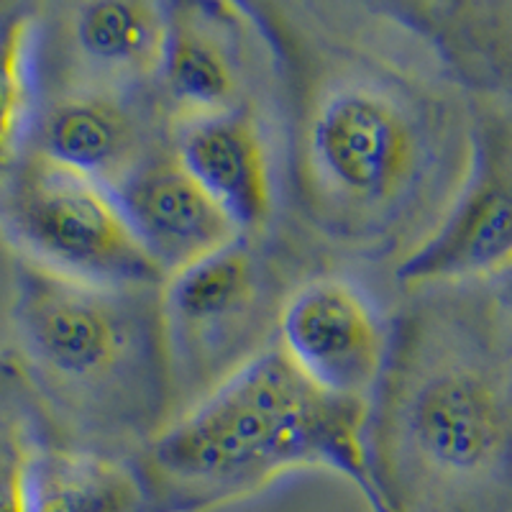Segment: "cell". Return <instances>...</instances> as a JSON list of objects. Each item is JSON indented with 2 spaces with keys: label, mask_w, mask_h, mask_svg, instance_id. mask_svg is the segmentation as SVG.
I'll return each mask as SVG.
<instances>
[{
  "label": "cell",
  "mask_w": 512,
  "mask_h": 512,
  "mask_svg": "<svg viewBox=\"0 0 512 512\" xmlns=\"http://www.w3.org/2000/svg\"><path fill=\"white\" fill-rule=\"evenodd\" d=\"M0 236L13 256L88 285L164 287L111 187L34 152L0 175Z\"/></svg>",
  "instance_id": "cell-6"
},
{
  "label": "cell",
  "mask_w": 512,
  "mask_h": 512,
  "mask_svg": "<svg viewBox=\"0 0 512 512\" xmlns=\"http://www.w3.org/2000/svg\"><path fill=\"white\" fill-rule=\"evenodd\" d=\"M29 512H149L134 459L77 446L44 410L31 459Z\"/></svg>",
  "instance_id": "cell-15"
},
{
  "label": "cell",
  "mask_w": 512,
  "mask_h": 512,
  "mask_svg": "<svg viewBox=\"0 0 512 512\" xmlns=\"http://www.w3.org/2000/svg\"><path fill=\"white\" fill-rule=\"evenodd\" d=\"M474 98V95H472ZM512 267V113L474 98L472 162L441 226L395 267L408 290L492 282Z\"/></svg>",
  "instance_id": "cell-7"
},
{
  "label": "cell",
  "mask_w": 512,
  "mask_h": 512,
  "mask_svg": "<svg viewBox=\"0 0 512 512\" xmlns=\"http://www.w3.org/2000/svg\"><path fill=\"white\" fill-rule=\"evenodd\" d=\"M169 6L154 0L39 3L34 85L57 90H157Z\"/></svg>",
  "instance_id": "cell-8"
},
{
  "label": "cell",
  "mask_w": 512,
  "mask_h": 512,
  "mask_svg": "<svg viewBox=\"0 0 512 512\" xmlns=\"http://www.w3.org/2000/svg\"><path fill=\"white\" fill-rule=\"evenodd\" d=\"M297 285L269 236H239L169 277L162 308L182 413L277 344Z\"/></svg>",
  "instance_id": "cell-5"
},
{
  "label": "cell",
  "mask_w": 512,
  "mask_h": 512,
  "mask_svg": "<svg viewBox=\"0 0 512 512\" xmlns=\"http://www.w3.org/2000/svg\"><path fill=\"white\" fill-rule=\"evenodd\" d=\"M369 402L318 390L277 344L177 415L134 456L149 512H213L297 469H326L369 512H397L374 474Z\"/></svg>",
  "instance_id": "cell-3"
},
{
  "label": "cell",
  "mask_w": 512,
  "mask_h": 512,
  "mask_svg": "<svg viewBox=\"0 0 512 512\" xmlns=\"http://www.w3.org/2000/svg\"><path fill=\"white\" fill-rule=\"evenodd\" d=\"M367 443L397 512H512V326L489 282L420 290L392 320Z\"/></svg>",
  "instance_id": "cell-2"
},
{
  "label": "cell",
  "mask_w": 512,
  "mask_h": 512,
  "mask_svg": "<svg viewBox=\"0 0 512 512\" xmlns=\"http://www.w3.org/2000/svg\"><path fill=\"white\" fill-rule=\"evenodd\" d=\"M36 16L39 3L0 0V175L24 149L34 113Z\"/></svg>",
  "instance_id": "cell-16"
},
{
  "label": "cell",
  "mask_w": 512,
  "mask_h": 512,
  "mask_svg": "<svg viewBox=\"0 0 512 512\" xmlns=\"http://www.w3.org/2000/svg\"><path fill=\"white\" fill-rule=\"evenodd\" d=\"M157 95L169 123L216 116L251 100V29L241 3H167Z\"/></svg>",
  "instance_id": "cell-11"
},
{
  "label": "cell",
  "mask_w": 512,
  "mask_h": 512,
  "mask_svg": "<svg viewBox=\"0 0 512 512\" xmlns=\"http://www.w3.org/2000/svg\"><path fill=\"white\" fill-rule=\"evenodd\" d=\"M277 346L318 390L372 400L392 346V320L354 280L315 274L287 297Z\"/></svg>",
  "instance_id": "cell-9"
},
{
  "label": "cell",
  "mask_w": 512,
  "mask_h": 512,
  "mask_svg": "<svg viewBox=\"0 0 512 512\" xmlns=\"http://www.w3.org/2000/svg\"><path fill=\"white\" fill-rule=\"evenodd\" d=\"M172 146L241 236H269L280 208V164L256 100L216 116L172 123Z\"/></svg>",
  "instance_id": "cell-12"
},
{
  "label": "cell",
  "mask_w": 512,
  "mask_h": 512,
  "mask_svg": "<svg viewBox=\"0 0 512 512\" xmlns=\"http://www.w3.org/2000/svg\"><path fill=\"white\" fill-rule=\"evenodd\" d=\"M489 287H492V295H495L497 305H500V310L505 313V318L510 320L512 326V267L505 274H500L497 280L489 282Z\"/></svg>",
  "instance_id": "cell-18"
},
{
  "label": "cell",
  "mask_w": 512,
  "mask_h": 512,
  "mask_svg": "<svg viewBox=\"0 0 512 512\" xmlns=\"http://www.w3.org/2000/svg\"><path fill=\"white\" fill-rule=\"evenodd\" d=\"M157 90L39 93L24 149L116 187L172 139Z\"/></svg>",
  "instance_id": "cell-10"
},
{
  "label": "cell",
  "mask_w": 512,
  "mask_h": 512,
  "mask_svg": "<svg viewBox=\"0 0 512 512\" xmlns=\"http://www.w3.org/2000/svg\"><path fill=\"white\" fill-rule=\"evenodd\" d=\"M11 323L41 408L77 446L134 459L182 413L162 287L88 285L13 256Z\"/></svg>",
  "instance_id": "cell-4"
},
{
  "label": "cell",
  "mask_w": 512,
  "mask_h": 512,
  "mask_svg": "<svg viewBox=\"0 0 512 512\" xmlns=\"http://www.w3.org/2000/svg\"><path fill=\"white\" fill-rule=\"evenodd\" d=\"M272 72L280 195L310 239L395 267L472 162L474 98L382 3H241Z\"/></svg>",
  "instance_id": "cell-1"
},
{
  "label": "cell",
  "mask_w": 512,
  "mask_h": 512,
  "mask_svg": "<svg viewBox=\"0 0 512 512\" xmlns=\"http://www.w3.org/2000/svg\"><path fill=\"white\" fill-rule=\"evenodd\" d=\"M44 408L13 349L0 351V512H29V477Z\"/></svg>",
  "instance_id": "cell-17"
},
{
  "label": "cell",
  "mask_w": 512,
  "mask_h": 512,
  "mask_svg": "<svg viewBox=\"0 0 512 512\" xmlns=\"http://www.w3.org/2000/svg\"><path fill=\"white\" fill-rule=\"evenodd\" d=\"M382 8L428 41L466 93L512 113V0H387Z\"/></svg>",
  "instance_id": "cell-14"
},
{
  "label": "cell",
  "mask_w": 512,
  "mask_h": 512,
  "mask_svg": "<svg viewBox=\"0 0 512 512\" xmlns=\"http://www.w3.org/2000/svg\"><path fill=\"white\" fill-rule=\"evenodd\" d=\"M113 195L167 280L241 236L221 205L187 172L172 139L118 182Z\"/></svg>",
  "instance_id": "cell-13"
}]
</instances>
